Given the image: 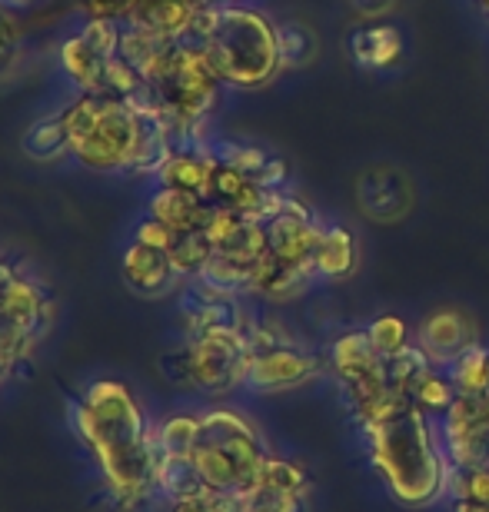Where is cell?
Masks as SVG:
<instances>
[{"mask_svg": "<svg viewBox=\"0 0 489 512\" xmlns=\"http://www.w3.org/2000/svg\"><path fill=\"white\" fill-rule=\"evenodd\" d=\"M140 124L130 100L104 97L94 124L70 140V153L97 173H130L137 160Z\"/></svg>", "mask_w": 489, "mask_h": 512, "instance_id": "cell-5", "label": "cell"}, {"mask_svg": "<svg viewBox=\"0 0 489 512\" xmlns=\"http://www.w3.org/2000/svg\"><path fill=\"white\" fill-rule=\"evenodd\" d=\"M263 227H267L270 253L277 256L280 263L313 266V253H317L323 227H317L307 203L297 197H287L280 217H273L270 223H263ZM313 270H317V266H313Z\"/></svg>", "mask_w": 489, "mask_h": 512, "instance_id": "cell-9", "label": "cell"}, {"mask_svg": "<svg viewBox=\"0 0 489 512\" xmlns=\"http://www.w3.org/2000/svg\"><path fill=\"white\" fill-rule=\"evenodd\" d=\"M486 406H489V393H486Z\"/></svg>", "mask_w": 489, "mask_h": 512, "instance_id": "cell-50", "label": "cell"}, {"mask_svg": "<svg viewBox=\"0 0 489 512\" xmlns=\"http://www.w3.org/2000/svg\"><path fill=\"white\" fill-rule=\"evenodd\" d=\"M356 200H360V210L370 220L380 223H393L410 213L413 207V183L406 173L393 170V167H373L360 173V183H356Z\"/></svg>", "mask_w": 489, "mask_h": 512, "instance_id": "cell-11", "label": "cell"}, {"mask_svg": "<svg viewBox=\"0 0 489 512\" xmlns=\"http://www.w3.org/2000/svg\"><path fill=\"white\" fill-rule=\"evenodd\" d=\"M277 37H280V60L283 70L290 67H307L313 57H317V34L300 24V20H287V24H277Z\"/></svg>", "mask_w": 489, "mask_h": 512, "instance_id": "cell-27", "label": "cell"}, {"mask_svg": "<svg viewBox=\"0 0 489 512\" xmlns=\"http://www.w3.org/2000/svg\"><path fill=\"white\" fill-rule=\"evenodd\" d=\"M350 57L366 70H386L403 57V30L393 20H360V27L346 34Z\"/></svg>", "mask_w": 489, "mask_h": 512, "instance_id": "cell-12", "label": "cell"}, {"mask_svg": "<svg viewBox=\"0 0 489 512\" xmlns=\"http://www.w3.org/2000/svg\"><path fill=\"white\" fill-rule=\"evenodd\" d=\"M350 10L360 20H386V14L400 4V0H346Z\"/></svg>", "mask_w": 489, "mask_h": 512, "instance_id": "cell-42", "label": "cell"}, {"mask_svg": "<svg viewBox=\"0 0 489 512\" xmlns=\"http://www.w3.org/2000/svg\"><path fill=\"white\" fill-rule=\"evenodd\" d=\"M217 512H240L237 499H233V496H220V506H217Z\"/></svg>", "mask_w": 489, "mask_h": 512, "instance_id": "cell-46", "label": "cell"}, {"mask_svg": "<svg viewBox=\"0 0 489 512\" xmlns=\"http://www.w3.org/2000/svg\"><path fill=\"white\" fill-rule=\"evenodd\" d=\"M237 506L240 512H307V496L277 493V489L257 486L250 496H240Z\"/></svg>", "mask_w": 489, "mask_h": 512, "instance_id": "cell-33", "label": "cell"}, {"mask_svg": "<svg viewBox=\"0 0 489 512\" xmlns=\"http://www.w3.org/2000/svg\"><path fill=\"white\" fill-rule=\"evenodd\" d=\"M453 512H489L486 503H473V499H456Z\"/></svg>", "mask_w": 489, "mask_h": 512, "instance_id": "cell-45", "label": "cell"}, {"mask_svg": "<svg viewBox=\"0 0 489 512\" xmlns=\"http://www.w3.org/2000/svg\"><path fill=\"white\" fill-rule=\"evenodd\" d=\"M436 370V366L426 360V353L420 350V346H410V350H403V353H396L386 360V376H390V386L393 389H400V393H406L413 399V389L423 383V376Z\"/></svg>", "mask_w": 489, "mask_h": 512, "instance_id": "cell-30", "label": "cell"}, {"mask_svg": "<svg viewBox=\"0 0 489 512\" xmlns=\"http://www.w3.org/2000/svg\"><path fill=\"white\" fill-rule=\"evenodd\" d=\"M267 456L257 426L237 409H210L200 416V443L190 459L213 493L250 496L260 486Z\"/></svg>", "mask_w": 489, "mask_h": 512, "instance_id": "cell-3", "label": "cell"}, {"mask_svg": "<svg viewBox=\"0 0 489 512\" xmlns=\"http://www.w3.org/2000/svg\"><path fill=\"white\" fill-rule=\"evenodd\" d=\"M386 360L376 353V346L370 343L366 330H346L343 336H336L330 343V370L336 373L340 383L360 380L366 373L383 370Z\"/></svg>", "mask_w": 489, "mask_h": 512, "instance_id": "cell-16", "label": "cell"}, {"mask_svg": "<svg viewBox=\"0 0 489 512\" xmlns=\"http://www.w3.org/2000/svg\"><path fill=\"white\" fill-rule=\"evenodd\" d=\"M157 493L170 496V503H173V499L207 493V483L200 479L190 456H167L163 453L160 463H157Z\"/></svg>", "mask_w": 489, "mask_h": 512, "instance_id": "cell-21", "label": "cell"}, {"mask_svg": "<svg viewBox=\"0 0 489 512\" xmlns=\"http://www.w3.org/2000/svg\"><path fill=\"white\" fill-rule=\"evenodd\" d=\"M134 0H84L87 17H100V20H127Z\"/></svg>", "mask_w": 489, "mask_h": 512, "instance_id": "cell-40", "label": "cell"}, {"mask_svg": "<svg viewBox=\"0 0 489 512\" xmlns=\"http://www.w3.org/2000/svg\"><path fill=\"white\" fill-rule=\"evenodd\" d=\"M157 439L167 456H193V449L200 443V416L177 413V416L163 419L157 426Z\"/></svg>", "mask_w": 489, "mask_h": 512, "instance_id": "cell-29", "label": "cell"}, {"mask_svg": "<svg viewBox=\"0 0 489 512\" xmlns=\"http://www.w3.org/2000/svg\"><path fill=\"white\" fill-rule=\"evenodd\" d=\"M220 4H237V0H220Z\"/></svg>", "mask_w": 489, "mask_h": 512, "instance_id": "cell-49", "label": "cell"}, {"mask_svg": "<svg viewBox=\"0 0 489 512\" xmlns=\"http://www.w3.org/2000/svg\"><path fill=\"white\" fill-rule=\"evenodd\" d=\"M287 177H290L287 160H283V157H270V160H267V167L260 170L257 183H263L267 190H283V183H287Z\"/></svg>", "mask_w": 489, "mask_h": 512, "instance_id": "cell-43", "label": "cell"}, {"mask_svg": "<svg viewBox=\"0 0 489 512\" xmlns=\"http://www.w3.org/2000/svg\"><path fill=\"white\" fill-rule=\"evenodd\" d=\"M203 47L217 77L237 90L267 87L283 70L277 24L247 4H223L220 24Z\"/></svg>", "mask_w": 489, "mask_h": 512, "instance_id": "cell-4", "label": "cell"}, {"mask_svg": "<svg viewBox=\"0 0 489 512\" xmlns=\"http://www.w3.org/2000/svg\"><path fill=\"white\" fill-rule=\"evenodd\" d=\"M47 323H50V303L47 293L37 283L17 276L7 290H0V326H20V330H27L30 336L40 340Z\"/></svg>", "mask_w": 489, "mask_h": 512, "instance_id": "cell-13", "label": "cell"}, {"mask_svg": "<svg viewBox=\"0 0 489 512\" xmlns=\"http://www.w3.org/2000/svg\"><path fill=\"white\" fill-rule=\"evenodd\" d=\"M120 270H124V280L130 283V290L147 293V296L163 293L173 280H177V270H173V263H170V253L144 247V243H137V240L124 250V263H120Z\"/></svg>", "mask_w": 489, "mask_h": 512, "instance_id": "cell-14", "label": "cell"}, {"mask_svg": "<svg viewBox=\"0 0 489 512\" xmlns=\"http://www.w3.org/2000/svg\"><path fill=\"white\" fill-rule=\"evenodd\" d=\"M77 433L94 449L110 493L120 506H137L157 489V463L163 456L157 426L124 383L100 380L77 406Z\"/></svg>", "mask_w": 489, "mask_h": 512, "instance_id": "cell-1", "label": "cell"}, {"mask_svg": "<svg viewBox=\"0 0 489 512\" xmlns=\"http://www.w3.org/2000/svg\"><path fill=\"white\" fill-rule=\"evenodd\" d=\"M60 67H64V74L74 80V87L80 94H97L107 60L100 57L84 37L74 34L64 40V47H60Z\"/></svg>", "mask_w": 489, "mask_h": 512, "instance_id": "cell-20", "label": "cell"}, {"mask_svg": "<svg viewBox=\"0 0 489 512\" xmlns=\"http://www.w3.org/2000/svg\"><path fill=\"white\" fill-rule=\"evenodd\" d=\"M17 50H20V27H17L14 14L0 4V70L10 67V60L17 57Z\"/></svg>", "mask_w": 489, "mask_h": 512, "instance_id": "cell-39", "label": "cell"}, {"mask_svg": "<svg viewBox=\"0 0 489 512\" xmlns=\"http://www.w3.org/2000/svg\"><path fill=\"white\" fill-rule=\"evenodd\" d=\"M360 433L370 446V459L383 486L403 506H430L446 496L453 463L443 449L440 426L420 406L393 416L390 423L363 426Z\"/></svg>", "mask_w": 489, "mask_h": 512, "instance_id": "cell-2", "label": "cell"}, {"mask_svg": "<svg viewBox=\"0 0 489 512\" xmlns=\"http://www.w3.org/2000/svg\"><path fill=\"white\" fill-rule=\"evenodd\" d=\"M17 280V270H14V263H7L4 256H0V290H7L10 283Z\"/></svg>", "mask_w": 489, "mask_h": 512, "instance_id": "cell-44", "label": "cell"}, {"mask_svg": "<svg viewBox=\"0 0 489 512\" xmlns=\"http://www.w3.org/2000/svg\"><path fill=\"white\" fill-rule=\"evenodd\" d=\"M24 150L30 160H40V163L60 160L64 153H70V137H67V127H64V120H60V114L34 120L30 130L24 133Z\"/></svg>", "mask_w": 489, "mask_h": 512, "instance_id": "cell-22", "label": "cell"}, {"mask_svg": "<svg viewBox=\"0 0 489 512\" xmlns=\"http://www.w3.org/2000/svg\"><path fill=\"white\" fill-rule=\"evenodd\" d=\"M416 346L426 353L436 370H450L463 353H470L473 346H480V326L466 310L456 306H443L423 316L420 330H416Z\"/></svg>", "mask_w": 489, "mask_h": 512, "instance_id": "cell-8", "label": "cell"}, {"mask_svg": "<svg viewBox=\"0 0 489 512\" xmlns=\"http://www.w3.org/2000/svg\"><path fill=\"white\" fill-rule=\"evenodd\" d=\"M80 37H84L87 44L94 47L104 60H110V57H117V54H120V20L87 17V24L80 27Z\"/></svg>", "mask_w": 489, "mask_h": 512, "instance_id": "cell-34", "label": "cell"}, {"mask_svg": "<svg viewBox=\"0 0 489 512\" xmlns=\"http://www.w3.org/2000/svg\"><path fill=\"white\" fill-rule=\"evenodd\" d=\"M217 506H220V493H213V489H207V493H200V496L173 499V503H170V512H217Z\"/></svg>", "mask_w": 489, "mask_h": 512, "instance_id": "cell-41", "label": "cell"}, {"mask_svg": "<svg viewBox=\"0 0 489 512\" xmlns=\"http://www.w3.org/2000/svg\"><path fill=\"white\" fill-rule=\"evenodd\" d=\"M177 237H180V233H173V230L167 227V223L154 220L150 213L134 227V240H137V243H144V247H154V250H163V253H170V250H173V243H177Z\"/></svg>", "mask_w": 489, "mask_h": 512, "instance_id": "cell-38", "label": "cell"}, {"mask_svg": "<svg viewBox=\"0 0 489 512\" xmlns=\"http://www.w3.org/2000/svg\"><path fill=\"white\" fill-rule=\"evenodd\" d=\"M243 223H247V217L243 213H237L233 207H220V203H210V213H207V223H203V233H207V240L213 243V247H223L233 233H237Z\"/></svg>", "mask_w": 489, "mask_h": 512, "instance_id": "cell-36", "label": "cell"}, {"mask_svg": "<svg viewBox=\"0 0 489 512\" xmlns=\"http://www.w3.org/2000/svg\"><path fill=\"white\" fill-rule=\"evenodd\" d=\"M213 253H217V247L207 240V233L190 230V233H180L177 243H173L170 263H173V270H177V276H193V280H197Z\"/></svg>", "mask_w": 489, "mask_h": 512, "instance_id": "cell-28", "label": "cell"}, {"mask_svg": "<svg viewBox=\"0 0 489 512\" xmlns=\"http://www.w3.org/2000/svg\"><path fill=\"white\" fill-rule=\"evenodd\" d=\"M4 7H27V4H34V0H0Z\"/></svg>", "mask_w": 489, "mask_h": 512, "instance_id": "cell-47", "label": "cell"}, {"mask_svg": "<svg viewBox=\"0 0 489 512\" xmlns=\"http://www.w3.org/2000/svg\"><path fill=\"white\" fill-rule=\"evenodd\" d=\"M440 439L453 469L489 466V406L486 396H456L440 416Z\"/></svg>", "mask_w": 489, "mask_h": 512, "instance_id": "cell-7", "label": "cell"}, {"mask_svg": "<svg viewBox=\"0 0 489 512\" xmlns=\"http://www.w3.org/2000/svg\"><path fill=\"white\" fill-rule=\"evenodd\" d=\"M37 343V336H30L20 326H0V366L10 373L17 363H27L30 346Z\"/></svg>", "mask_w": 489, "mask_h": 512, "instance_id": "cell-37", "label": "cell"}, {"mask_svg": "<svg viewBox=\"0 0 489 512\" xmlns=\"http://www.w3.org/2000/svg\"><path fill=\"white\" fill-rule=\"evenodd\" d=\"M187 353V376L193 389L223 396L250 380L253 353L250 340L243 330H210L203 336H193L183 346Z\"/></svg>", "mask_w": 489, "mask_h": 512, "instance_id": "cell-6", "label": "cell"}, {"mask_svg": "<svg viewBox=\"0 0 489 512\" xmlns=\"http://www.w3.org/2000/svg\"><path fill=\"white\" fill-rule=\"evenodd\" d=\"M480 7H483V14L489 17V0H480Z\"/></svg>", "mask_w": 489, "mask_h": 512, "instance_id": "cell-48", "label": "cell"}, {"mask_svg": "<svg viewBox=\"0 0 489 512\" xmlns=\"http://www.w3.org/2000/svg\"><path fill=\"white\" fill-rule=\"evenodd\" d=\"M456 396H460V393H456L450 373H446V370H430V373L423 376V383L413 389V406H420L423 413H430V416H443L446 409L453 406Z\"/></svg>", "mask_w": 489, "mask_h": 512, "instance_id": "cell-31", "label": "cell"}, {"mask_svg": "<svg viewBox=\"0 0 489 512\" xmlns=\"http://www.w3.org/2000/svg\"><path fill=\"white\" fill-rule=\"evenodd\" d=\"M450 380L460 396H486L489 393V350L480 343L470 353H463L450 370Z\"/></svg>", "mask_w": 489, "mask_h": 512, "instance_id": "cell-23", "label": "cell"}, {"mask_svg": "<svg viewBox=\"0 0 489 512\" xmlns=\"http://www.w3.org/2000/svg\"><path fill=\"white\" fill-rule=\"evenodd\" d=\"M313 266H317V276L326 280H346L356 270V240L346 227H323L317 253H313Z\"/></svg>", "mask_w": 489, "mask_h": 512, "instance_id": "cell-19", "label": "cell"}, {"mask_svg": "<svg viewBox=\"0 0 489 512\" xmlns=\"http://www.w3.org/2000/svg\"><path fill=\"white\" fill-rule=\"evenodd\" d=\"M200 0H147L130 10V24H144L167 40H187Z\"/></svg>", "mask_w": 489, "mask_h": 512, "instance_id": "cell-18", "label": "cell"}, {"mask_svg": "<svg viewBox=\"0 0 489 512\" xmlns=\"http://www.w3.org/2000/svg\"><path fill=\"white\" fill-rule=\"evenodd\" d=\"M250 266H243L237 260H230V256H223V253H213L207 266L200 270L197 280L203 286H210V290H217V293H227V296H237L243 290H250Z\"/></svg>", "mask_w": 489, "mask_h": 512, "instance_id": "cell-24", "label": "cell"}, {"mask_svg": "<svg viewBox=\"0 0 489 512\" xmlns=\"http://www.w3.org/2000/svg\"><path fill=\"white\" fill-rule=\"evenodd\" d=\"M210 213V203L200 197V193H187V190H173V187H160L154 197H150V217L167 223L173 233H190V230H203Z\"/></svg>", "mask_w": 489, "mask_h": 512, "instance_id": "cell-17", "label": "cell"}, {"mask_svg": "<svg viewBox=\"0 0 489 512\" xmlns=\"http://www.w3.org/2000/svg\"><path fill=\"white\" fill-rule=\"evenodd\" d=\"M366 336H370V343L376 346V353H380L383 360H390V356L410 350V346L416 343L410 326H406L403 316H396V313H380L376 320H370V326H366Z\"/></svg>", "mask_w": 489, "mask_h": 512, "instance_id": "cell-25", "label": "cell"}, {"mask_svg": "<svg viewBox=\"0 0 489 512\" xmlns=\"http://www.w3.org/2000/svg\"><path fill=\"white\" fill-rule=\"evenodd\" d=\"M217 150L210 147H183L173 150L160 167V187H173V190H187V193H200L207 190V183L213 177V167H217Z\"/></svg>", "mask_w": 489, "mask_h": 512, "instance_id": "cell-15", "label": "cell"}, {"mask_svg": "<svg viewBox=\"0 0 489 512\" xmlns=\"http://www.w3.org/2000/svg\"><path fill=\"white\" fill-rule=\"evenodd\" d=\"M323 363L300 346H273L253 356L250 380L247 386L260 389V393H283V389H300L320 376Z\"/></svg>", "mask_w": 489, "mask_h": 512, "instance_id": "cell-10", "label": "cell"}, {"mask_svg": "<svg viewBox=\"0 0 489 512\" xmlns=\"http://www.w3.org/2000/svg\"><path fill=\"white\" fill-rule=\"evenodd\" d=\"M100 97H117V100H130V97H140L147 94V80L144 74L130 64L124 57H110L107 67H104V77H100Z\"/></svg>", "mask_w": 489, "mask_h": 512, "instance_id": "cell-26", "label": "cell"}, {"mask_svg": "<svg viewBox=\"0 0 489 512\" xmlns=\"http://www.w3.org/2000/svg\"><path fill=\"white\" fill-rule=\"evenodd\" d=\"M260 486L267 489H277V493H300L307 496L310 493V476L307 469L293 459H280V456H267L263 463V473H260Z\"/></svg>", "mask_w": 489, "mask_h": 512, "instance_id": "cell-32", "label": "cell"}, {"mask_svg": "<svg viewBox=\"0 0 489 512\" xmlns=\"http://www.w3.org/2000/svg\"><path fill=\"white\" fill-rule=\"evenodd\" d=\"M217 157H220L223 163H230V167L243 170L247 177L257 180V177H260V170L267 167L270 153H267V150H260V147H253V143H223V147H217Z\"/></svg>", "mask_w": 489, "mask_h": 512, "instance_id": "cell-35", "label": "cell"}]
</instances>
